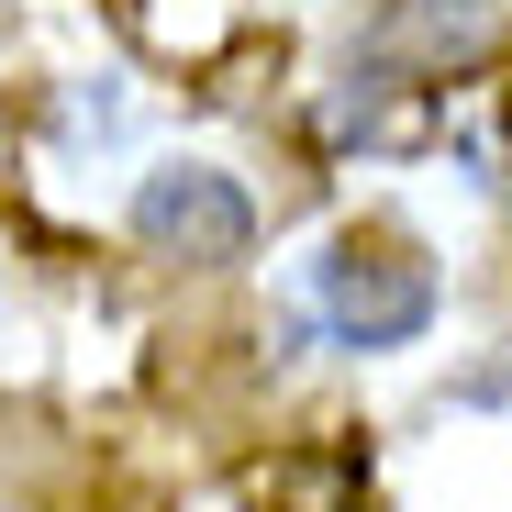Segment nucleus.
Listing matches in <instances>:
<instances>
[{
    "instance_id": "7ed1b4c3",
    "label": "nucleus",
    "mask_w": 512,
    "mask_h": 512,
    "mask_svg": "<svg viewBox=\"0 0 512 512\" xmlns=\"http://www.w3.org/2000/svg\"><path fill=\"white\" fill-rule=\"evenodd\" d=\"M134 234L156 256H201V268H223V256L256 245V212L234 179H212V167H156V179L134 190Z\"/></svg>"
},
{
    "instance_id": "f03ea898",
    "label": "nucleus",
    "mask_w": 512,
    "mask_h": 512,
    "mask_svg": "<svg viewBox=\"0 0 512 512\" xmlns=\"http://www.w3.org/2000/svg\"><path fill=\"white\" fill-rule=\"evenodd\" d=\"M490 45H501V0H379L357 67L379 90H423V78H468Z\"/></svg>"
},
{
    "instance_id": "20e7f679",
    "label": "nucleus",
    "mask_w": 512,
    "mask_h": 512,
    "mask_svg": "<svg viewBox=\"0 0 512 512\" xmlns=\"http://www.w3.org/2000/svg\"><path fill=\"white\" fill-rule=\"evenodd\" d=\"M245 501L256 512H368V468L346 446H279L245 468Z\"/></svg>"
},
{
    "instance_id": "f257e3e1",
    "label": "nucleus",
    "mask_w": 512,
    "mask_h": 512,
    "mask_svg": "<svg viewBox=\"0 0 512 512\" xmlns=\"http://www.w3.org/2000/svg\"><path fill=\"white\" fill-rule=\"evenodd\" d=\"M312 290H323V323L346 334V346H401V334H423V312H435V268H423L412 245H390V234H346Z\"/></svg>"
}]
</instances>
